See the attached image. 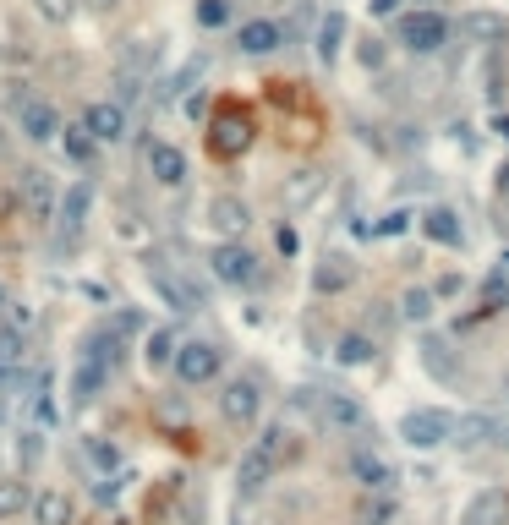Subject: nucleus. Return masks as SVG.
<instances>
[{
	"label": "nucleus",
	"instance_id": "nucleus-17",
	"mask_svg": "<svg viewBox=\"0 0 509 525\" xmlns=\"http://www.w3.org/2000/svg\"><path fill=\"white\" fill-rule=\"evenodd\" d=\"M208 225H214L219 236H241V230L252 225V214L241 197H214V203H208Z\"/></svg>",
	"mask_w": 509,
	"mask_h": 525
},
{
	"label": "nucleus",
	"instance_id": "nucleus-27",
	"mask_svg": "<svg viewBox=\"0 0 509 525\" xmlns=\"http://www.w3.org/2000/svg\"><path fill=\"white\" fill-rule=\"evenodd\" d=\"M312 285H318L323 296H334V290H345V285H351V263H345V258H323V268H318V274H312Z\"/></svg>",
	"mask_w": 509,
	"mask_h": 525
},
{
	"label": "nucleus",
	"instance_id": "nucleus-43",
	"mask_svg": "<svg viewBox=\"0 0 509 525\" xmlns=\"http://www.w3.org/2000/svg\"><path fill=\"white\" fill-rule=\"evenodd\" d=\"M395 6H400V0H373V11H378V17H389Z\"/></svg>",
	"mask_w": 509,
	"mask_h": 525
},
{
	"label": "nucleus",
	"instance_id": "nucleus-41",
	"mask_svg": "<svg viewBox=\"0 0 509 525\" xmlns=\"http://www.w3.org/2000/svg\"><path fill=\"white\" fill-rule=\"evenodd\" d=\"M499 203H504V214H509V165L499 170Z\"/></svg>",
	"mask_w": 509,
	"mask_h": 525
},
{
	"label": "nucleus",
	"instance_id": "nucleus-28",
	"mask_svg": "<svg viewBox=\"0 0 509 525\" xmlns=\"http://www.w3.org/2000/svg\"><path fill=\"white\" fill-rule=\"evenodd\" d=\"M176 350H181V340H176V329H154L148 334V367H170V361H176Z\"/></svg>",
	"mask_w": 509,
	"mask_h": 525
},
{
	"label": "nucleus",
	"instance_id": "nucleus-15",
	"mask_svg": "<svg viewBox=\"0 0 509 525\" xmlns=\"http://www.w3.org/2000/svg\"><path fill=\"white\" fill-rule=\"evenodd\" d=\"M318 411H323V422H329V427H340V433H356V427L367 422V411L351 400V394H340V389H329V394H323V400H318Z\"/></svg>",
	"mask_w": 509,
	"mask_h": 525
},
{
	"label": "nucleus",
	"instance_id": "nucleus-10",
	"mask_svg": "<svg viewBox=\"0 0 509 525\" xmlns=\"http://www.w3.org/2000/svg\"><path fill=\"white\" fill-rule=\"evenodd\" d=\"M17 121H22V137H28V143H55V137H61V110H55L50 99H28L17 110Z\"/></svg>",
	"mask_w": 509,
	"mask_h": 525
},
{
	"label": "nucleus",
	"instance_id": "nucleus-21",
	"mask_svg": "<svg viewBox=\"0 0 509 525\" xmlns=\"http://www.w3.org/2000/svg\"><path fill=\"white\" fill-rule=\"evenodd\" d=\"M61 143H66V159H72V165H94V159H99V137L88 132L83 121L61 126Z\"/></svg>",
	"mask_w": 509,
	"mask_h": 525
},
{
	"label": "nucleus",
	"instance_id": "nucleus-7",
	"mask_svg": "<svg viewBox=\"0 0 509 525\" xmlns=\"http://www.w3.org/2000/svg\"><path fill=\"white\" fill-rule=\"evenodd\" d=\"M400 44L416 55H433L449 44V17H438V11H411L406 22H400Z\"/></svg>",
	"mask_w": 509,
	"mask_h": 525
},
{
	"label": "nucleus",
	"instance_id": "nucleus-32",
	"mask_svg": "<svg viewBox=\"0 0 509 525\" xmlns=\"http://www.w3.org/2000/svg\"><path fill=\"white\" fill-rule=\"evenodd\" d=\"M33 11H39L50 28H66V22L77 17V0H33Z\"/></svg>",
	"mask_w": 509,
	"mask_h": 525
},
{
	"label": "nucleus",
	"instance_id": "nucleus-20",
	"mask_svg": "<svg viewBox=\"0 0 509 525\" xmlns=\"http://www.w3.org/2000/svg\"><path fill=\"white\" fill-rule=\"evenodd\" d=\"M460 449H477V443H499V422L493 416H455V438Z\"/></svg>",
	"mask_w": 509,
	"mask_h": 525
},
{
	"label": "nucleus",
	"instance_id": "nucleus-47",
	"mask_svg": "<svg viewBox=\"0 0 509 525\" xmlns=\"http://www.w3.org/2000/svg\"><path fill=\"white\" fill-rule=\"evenodd\" d=\"M0 422H6V400H0Z\"/></svg>",
	"mask_w": 509,
	"mask_h": 525
},
{
	"label": "nucleus",
	"instance_id": "nucleus-11",
	"mask_svg": "<svg viewBox=\"0 0 509 525\" xmlns=\"http://www.w3.org/2000/svg\"><path fill=\"white\" fill-rule=\"evenodd\" d=\"M148 279H154V290H159V296H165L170 301V307H176V312H198L203 307V290L198 285H192V279H181V274H170V268H148Z\"/></svg>",
	"mask_w": 509,
	"mask_h": 525
},
{
	"label": "nucleus",
	"instance_id": "nucleus-23",
	"mask_svg": "<svg viewBox=\"0 0 509 525\" xmlns=\"http://www.w3.org/2000/svg\"><path fill=\"white\" fill-rule=\"evenodd\" d=\"M22 509H33L28 482H17V476H0V520H17Z\"/></svg>",
	"mask_w": 509,
	"mask_h": 525
},
{
	"label": "nucleus",
	"instance_id": "nucleus-30",
	"mask_svg": "<svg viewBox=\"0 0 509 525\" xmlns=\"http://www.w3.org/2000/svg\"><path fill=\"white\" fill-rule=\"evenodd\" d=\"M460 33H466V39H504V17L471 11V17H460Z\"/></svg>",
	"mask_w": 509,
	"mask_h": 525
},
{
	"label": "nucleus",
	"instance_id": "nucleus-29",
	"mask_svg": "<svg viewBox=\"0 0 509 525\" xmlns=\"http://www.w3.org/2000/svg\"><path fill=\"white\" fill-rule=\"evenodd\" d=\"M340 39H345V17H340V11H329V17H323V28H318V55L329 66H334V55H340Z\"/></svg>",
	"mask_w": 509,
	"mask_h": 525
},
{
	"label": "nucleus",
	"instance_id": "nucleus-2",
	"mask_svg": "<svg viewBox=\"0 0 509 525\" xmlns=\"http://www.w3.org/2000/svg\"><path fill=\"white\" fill-rule=\"evenodd\" d=\"M208 148H214L219 159H236L252 148V115L236 110V104H225V110L208 121Z\"/></svg>",
	"mask_w": 509,
	"mask_h": 525
},
{
	"label": "nucleus",
	"instance_id": "nucleus-18",
	"mask_svg": "<svg viewBox=\"0 0 509 525\" xmlns=\"http://www.w3.org/2000/svg\"><path fill=\"white\" fill-rule=\"evenodd\" d=\"M104 383H110V367H99V361H77L72 372V400L77 405H94L104 394Z\"/></svg>",
	"mask_w": 509,
	"mask_h": 525
},
{
	"label": "nucleus",
	"instance_id": "nucleus-9",
	"mask_svg": "<svg viewBox=\"0 0 509 525\" xmlns=\"http://www.w3.org/2000/svg\"><path fill=\"white\" fill-rule=\"evenodd\" d=\"M17 192H22V203H28L33 219H55V175L50 170L28 165L17 175Z\"/></svg>",
	"mask_w": 509,
	"mask_h": 525
},
{
	"label": "nucleus",
	"instance_id": "nucleus-13",
	"mask_svg": "<svg viewBox=\"0 0 509 525\" xmlns=\"http://www.w3.org/2000/svg\"><path fill=\"white\" fill-rule=\"evenodd\" d=\"M83 126L99 137V143H121V137H126V110L115 99H94L83 110Z\"/></svg>",
	"mask_w": 509,
	"mask_h": 525
},
{
	"label": "nucleus",
	"instance_id": "nucleus-36",
	"mask_svg": "<svg viewBox=\"0 0 509 525\" xmlns=\"http://www.w3.org/2000/svg\"><path fill=\"white\" fill-rule=\"evenodd\" d=\"M389 520H395V498H389V493H378L373 504L362 509V525H389Z\"/></svg>",
	"mask_w": 509,
	"mask_h": 525
},
{
	"label": "nucleus",
	"instance_id": "nucleus-39",
	"mask_svg": "<svg viewBox=\"0 0 509 525\" xmlns=\"http://www.w3.org/2000/svg\"><path fill=\"white\" fill-rule=\"evenodd\" d=\"M362 61H367V66H384V44L367 39V44H362Z\"/></svg>",
	"mask_w": 509,
	"mask_h": 525
},
{
	"label": "nucleus",
	"instance_id": "nucleus-38",
	"mask_svg": "<svg viewBox=\"0 0 509 525\" xmlns=\"http://www.w3.org/2000/svg\"><path fill=\"white\" fill-rule=\"evenodd\" d=\"M406 225H411V214H389L384 225H373V236H400Z\"/></svg>",
	"mask_w": 509,
	"mask_h": 525
},
{
	"label": "nucleus",
	"instance_id": "nucleus-14",
	"mask_svg": "<svg viewBox=\"0 0 509 525\" xmlns=\"http://www.w3.org/2000/svg\"><path fill=\"white\" fill-rule=\"evenodd\" d=\"M148 175H154L159 186H181L187 181V154H181L176 143H154L148 148Z\"/></svg>",
	"mask_w": 509,
	"mask_h": 525
},
{
	"label": "nucleus",
	"instance_id": "nucleus-5",
	"mask_svg": "<svg viewBox=\"0 0 509 525\" xmlns=\"http://www.w3.org/2000/svg\"><path fill=\"white\" fill-rule=\"evenodd\" d=\"M88 214H94V186H88V181L66 186L61 208H55V225H61V252L77 247V236L88 230Z\"/></svg>",
	"mask_w": 509,
	"mask_h": 525
},
{
	"label": "nucleus",
	"instance_id": "nucleus-22",
	"mask_svg": "<svg viewBox=\"0 0 509 525\" xmlns=\"http://www.w3.org/2000/svg\"><path fill=\"white\" fill-rule=\"evenodd\" d=\"M28 422L39 427V433H50L55 427V400H50V372H39L33 378V400H28Z\"/></svg>",
	"mask_w": 509,
	"mask_h": 525
},
{
	"label": "nucleus",
	"instance_id": "nucleus-8",
	"mask_svg": "<svg viewBox=\"0 0 509 525\" xmlns=\"http://www.w3.org/2000/svg\"><path fill=\"white\" fill-rule=\"evenodd\" d=\"M219 411H225V422L252 427L258 422V411H263V389L252 378H230L225 389H219Z\"/></svg>",
	"mask_w": 509,
	"mask_h": 525
},
{
	"label": "nucleus",
	"instance_id": "nucleus-16",
	"mask_svg": "<svg viewBox=\"0 0 509 525\" xmlns=\"http://www.w3.org/2000/svg\"><path fill=\"white\" fill-rule=\"evenodd\" d=\"M39 525H72L77 520V504H72V493H61V487H44L39 498H33V509H28Z\"/></svg>",
	"mask_w": 509,
	"mask_h": 525
},
{
	"label": "nucleus",
	"instance_id": "nucleus-1",
	"mask_svg": "<svg viewBox=\"0 0 509 525\" xmlns=\"http://www.w3.org/2000/svg\"><path fill=\"white\" fill-rule=\"evenodd\" d=\"M280 460H285V427H269L258 443H252L247 454H241V471H236V487L241 493H263V482H269L274 471H280Z\"/></svg>",
	"mask_w": 509,
	"mask_h": 525
},
{
	"label": "nucleus",
	"instance_id": "nucleus-25",
	"mask_svg": "<svg viewBox=\"0 0 509 525\" xmlns=\"http://www.w3.org/2000/svg\"><path fill=\"white\" fill-rule=\"evenodd\" d=\"M83 454H88V465H94V471H104V476H115L121 471V449H115L110 438H83Z\"/></svg>",
	"mask_w": 509,
	"mask_h": 525
},
{
	"label": "nucleus",
	"instance_id": "nucleus-24",
	"mask_svg": "<svg viewBox=\"0 0 509 525\" xmlns=\"http://www.w3.org/2000/svg\"><path fill=\"white\" fill-rule=\"evenodd\" d=\"M422 225H427V236H433L438 247H460V219L449 214V208H427Z\"/></svg>",
	"mask_w": 509,
	"mask_h": 525
},
{
	"label": "nucleus",
	"instance_id": "nucleus-34",
	"mask_svg": "<svg viewBox=\"0 0 509 525\" xmlns=\"http://www.w3.org/2000/svg\"><path fill=\"white\" fill-rule=\"evenodd\" d=\"M17 460H22V471H33V465L44 460V433L39 427H28V433L17 438Z\"/></svg>",
	"mask_w": 509,
	"mask_h": 525
},
{
	"label": "nucleus",
	"instance_id": "nucleus-44",
	"mask_svg": "<svg viewBox=\"0 0 509 525\" xmlns=\"http://www.w3.org/2000/svg\"><path fill=\"white\" fill-rule=\"evenodd\" d=\"M493 132H499L504 143H509V115H499V121H493Z\"/></svg>",
	"mask_w": 509,
	"mask_h": 525
},
{
	"label": "nucleus",
	"instance_id": "nucleus-45",
	"mask_svg": "<svg viewBox=\"0 0 509 525\" xmlns=\"http://www.w3.org/2000/svg\"><path fill=\"white\" fill-rule=\"evenodd\" d=\"M94 6H99V11H110V6H115V0H94Z\"/></svg>",
	"mask_w": 509,
	"mask_h": 525
},
{
	"label": "nucleus",
	"instance_id": "nucleus-33",
	"mask_svg": "<svg viewBox=\"0 0 509 525\" xmlns=\"http://www.w3.org/2000/svg\"><path fill=\"white\" fill-rule=\"evenodd\" d=\"M22 345H28V340H22V329H11V323H0V367H17V361H22Z\"/></svg>",
	"mask_w": 509,
	"mask_h": 525
},
{
	"label": "nucleus",
	"instance_id": "nucleus-35",
	"mask_svg": "<svg viewBox=\"0 0 509 525\" xmlns=\"http://www.w3.org/2000/svg\"><path fill=\"white\" fill-rule=\"evenodd\" d=\"M198 22L203 28H225L230 22V0H198Z\"/></svg>",
	"mask_w": 509,
	"mask_h": 525
},
{
	"label": "nucleus",
	"instance_id": "nucleus-6",
	"mask_svg": "<svg viewBox=\"0 0 509 525\" xmlns=\"http://www.w3.org/2000/svg\"><path fill=\"white\" fill-rule=\"evenodd\" d=\"M208 268H214L219 285H258V258H252L241 241H219V247L208 252Z\"/></svg>",
	"mask_w": 509,
	"mask_h": 525
},
{
	"label": "nucleus",
	"instance_id": "nucleus-46",
	"mask_svg": "<svg viewBox=\"0 0 509 525\" xmlns=\"http://www.w3.org/2000/svg\"><path fill=\"white\" fill-rule=\"evenodd\" d=\"M499 443H509V427H499Z\"/></svg>",
	"mask_w": 509,
	"mask_h": 525
},
{
	"label": "nucleus",
	"instance_id": "nucleus-3",
	"mask_svg": "<svg viewBox=\"0 0 509 525\" xmlns=\"http://www.w3.org/2000/svg\"><path fill=\"white\" fill-rule=\"evenodd\" d=\"M400 438L411 443V449H438V443L455 438V416L438 411V405H422V411H406L400 416Z\"/></svg>",
	"mask_w": 509,
	"mask_h": 525
},
{
	"label": "nucleus",
	"instance_id": "nucleus-37",
	"mask_svg": "<svg viewBox=\"0 0 509 525\" xmlns=\"http://www.w3.org/2000/svg\"><path fill=\"white\" fill-rule=\"evenodd\" d=\"M427 367H433L438 378H449V356H444V340H427Z\"/></svg>",
	"mask_w": 509,
	"mask_h": 525
},
{
	"label": "nucleus",
	"instance_id": "nucleus-42",
	"mask_svg": "<svg viewBox=\"0 0 509 525\" xmlns=\"http://www.w3.org/2000/svg\"><path fill=\"white\" fill-rule=\"evenodd\" d=\"M11 383H17V367H11V372H6V367H0V394H6V389H11Z\"/></svg>",
	"mask_w": 509,
	"mask_h": 525
},
{
	"label": "nucleus",
	"instance_id": "nucleus-48",
	"mask_svg": "<svg viewBox=\"0 0 509 525\" xmlns=\"http://www.w3.org/2000/svg\"><path fill=\"white\" fill-rule=\"evenodd\" d=\"M504 400H509V378H504Z\"/></svg>",
	"mask_w": 509,
	"mask_h": 525
},
{
	"label": "nucleus",
	"instance_id": "nucleus-31",
	"mask_svg": "<svg viewBox=\"0 0 509 525\" xmlns=\"http://www.w3.org/2000/svg\"><path fill=\"white\" fill-rule=\"evenodd\" d=\"M400 318H406V323H427V318H433V290H406V296H400Z\"/></svg>",
	"mask_w": 509,
	"mask_h": 525
},
{
	"label": "nucleus",
	"instance_id": "nucleus-12",
	"mask_svg": "<svg viewBox=\"0 0 509 525\" xmlns=\"http://www.w3.org/2000/svg\"><path fill=\"white\" fill-rule=\"evenodd\" d=\"M351 476L367 487V493H389V487L400 482L395 465H389L384 454H373V449H356V454H351Z\"/></svg>",
	"mask_w": 509,
	"mask_h": 525
},
{
	"label": "nucleus",
	"instance_id": "nucleus-4",
	"mask_svg": "<svg viewBox=\"0 0 509 525\" xmlns=\"http://www.w3.org/2000/svg\"><path fill=\"white\" fill-rule=\"evenodd\" d=\"M219 361H225V350H219L214 340H187L176 350V361H170V367H176V378L187 383V389H198V383H214L219 378Z\"/></svg>",
	"mask_w": 509,
	"mask_h": 525
},
{
	"label": "nucleus",
	"instance_id": "nucleus-26",
	"mask_svg": "<svg viewBox=\"0 0 509 525\" xmlns=\"http://www.w3.org/2000/svg\"><path fill=\"white\" fill-rule=\"evenodd\" d=\"M334 361H340V367H367V361H373V340H367V334H345V340L334 345Z\"/></svg>",
	"mask_w": 509,
	"mask_h": 525
},
{
	"label": "nucleus",
	"instance_id": "nucleus-19",
	"mask_svg": "<svg viewBox=\"0 0 509 525\" xmlns=\"http://www.w3.org/2000/svg\"><path fill=\"white\" fill-rule=\"evenodd\" d=\"M280 22H241V33H236V44L247 55H269V50H280Z\"/></svg>",
	"mask_w": 509,
	"mask_h": 525
},
{
	"label": "nucleus",
	"instance_id": "nucleus-40",
	"mask_svg": "<svg viewBox=\"0 0 509 525\" xmlns=\"http://www.w3.org/2000/svg\"><path fill=\"white\" fill-rule=\"evenodd\" d=\"M274 241H280V252H285V258L296 252V230H291V225H280V236H274Z\"/></svg>",
	"mask_w": 509,
	"mask_h": 525
}]
</instances>
